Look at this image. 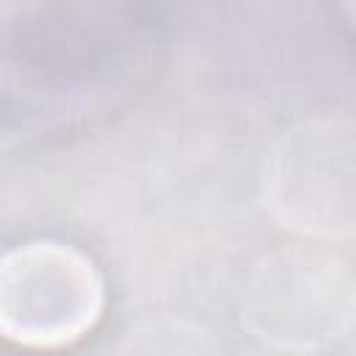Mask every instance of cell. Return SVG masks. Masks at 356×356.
I'll use <instances>...</instances> for the list:
<instances>
[{"instance_id":"cell-1","label":"cell","mask_w":356,"mask_h":356,"mask_svg":"<svg viewBox=\"0 0 356 356\" xmlns=\"http://www.w3.org/2000/svg\"><path fill=\"white\" fill-rule=\"evenodd\" d=\"M100 309L89 259L61 245H31L0 261V331L28 345L81 337Z\"/></svg>"},{"instance_id":"cell-3","label":"cell","mask_w":356,"mask_h":356,"mask_svg":"<svg viewBox=\"0 0 356 356\" xmlns=\"http://www.w3.org/2000/svg\"><path fill=\"white\" fill-rule=\"evenodd\" d=\"M120 356H217L206 331L186 328L184 323H159L150 331L134 334Z\"/></svg>"},{"instance_id":"cell-2","label":"cell","mask_w":356,"mask_h":356,"mask_svg":"<svg viewBox=\"0 0 356 356\" xmlns=\"http://www.w3.org/2000/svg\"><path fill=\"white\" fill-rule=\"evenodd\" d=\"M350 136L309 128L286 139L270 175L273 203L284 206L286 225L309 234L350 231Z\"/></svg>"}]
</instances>
